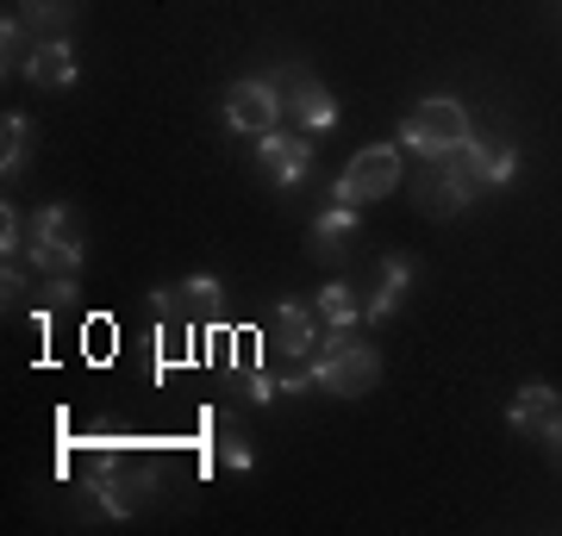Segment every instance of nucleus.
<instances>
[{
    "label": "nucleus",
    "mask_w": 562,
    "mask_h": 536,
    "mask_svg": "<svg viewBox=\"0 0 562 536\" xmlns=\"http://www.w3.org/2000/svg\"><path fill=\"white\" fill-rule=\"evenodd\" d=\"M375 380H382V350H369L357 338V324H331L319 338V356H313V387L338 399H362L375 394Z\"/></svg>",
    "instance_id": "nucleus-1"
},
{
    "label": "nucleus",
    "mask_w": 562,
    "mask_h": 536,
    "mask_svg": "<svg viewBox=\"0 0 562 536\" xmlns=\"http://www.w3.org/2000/svg\"><path fill=\"white\" fill-rule=\"evenodd\" d=\"M88 493H94V505H101L106 517H138L157 505L162 493V475L150 468V461H132L120 456V449H101V461H94V475H88Z\"/></svg>",
    "instance_id": "nucleus-2"
},
{
    "label": "nucleus",
    "mask_w": 562,
    "mask_h": 536,
    "mask_svg": "<svg viewBox=\"0 0 562 536\" xmlns=\"http://www.w3.org/2000/svg\"><path fill=\"white\" fill-rule=\"evenodd\" d=\"M475 138V125H469V106L450 94H425L413 113H406L401 125V150H413V157H450V150H462V144Z\"/></svg>",
    "instance_id": "nucleus-3"
},
{
    "label": "nucleus",
    "mask_w": 562,
    "mask_h": 536,
    "mask_svg": "<svg viewBox=\"0 0 562 536\" xmlns=\"http://www.w3.org/2000/svg\"><path fill=\"white\" fill-rule=\"evenodd\" d=\"M401 187V144H362L357 157L338 169V181H331V199L338 206H369V199H387Z\"/></svg>",
    "instance_id": "nucleus-4"
},
{
    "label": "nucleus",
    "mask_w": 562,
    "mask_h": 536,
    "mask_svg": "<svg viewBox=\"0 0 562 536\" xmlns=\"http://www.w3.org/2000/svg\"><path fill=\"white\" fill-rule=\"evenodd\" d=\"M475 187H482V181H475V169L462 162V150H450V157H431V162H425L419 194H413V199H419L425 219H457L462 206L475 199Z\"/></svg>",
    "instance_id": "nucleus-5"
},
{
    "label": "nucleus",
    "mask_w": 562,
    "mask_h": 536,
    "mask_svg": "<svg viewBox=\"0 0 562 536\" xmlns=\"http://www.w3.org/2000/svg\"><path fill=\"white\" fill-rule=\"evenodd\" d=\"M225 125L232 132H244V138H262V132H276L281 125V94L269 76H250V81H232L225 88Z\"/></svg>",
    "instance_id": "nucleus-6"
},
{
    "label": "nucleus",
    "mask_w": 562,
    "mask_h": 536,
    "mask_svg": "<svg viewBox=\"0 0 562 536\" xmlns=\"http://www.w3.org/2000/svg\"><path fill=\"white\" fill-rule=\"evenodd\" d=\"M269 350L276 356H313L319 350V306L313 299H281L269 318Z\"/></svg>",
    "instance_id": "nucleus-7"
},
{
    "label": "nucleus",
    "mask_w": 562,
    "mask_h": 536,
    "mask_svg": "<svg viewBox=\"0 0 562 536\" xmlns=\"http://www.w3.org/2000/svg\"><path fill=\"white\" fill-rule=\"evenodd\" d=\"M506 424L525 431V437H543V431H557L562 424V394L550 380H525L519 394L506 399Z\"/></svg>",
    "instance_id": "nucleus-8"
},
{
    "label": "nucleus",
    "mask_w": 562,
    "mask_h": 536,
    "mask_svg": "<svg viewBox=\"0 0 562 536\" xmlns=\"http://www.w3.org/2000/svg\"><path fill=\"white\" fill-rule=\"evenodd\" d=\"M269 81H276V94H281V88H294V100H288V106H294V119H301L306 132H331V125H338V100H331V88L306 81L301 69H288V76H269Z\"/></svg>",
    "instance_id": "nucleus-9"
},
{
    "label": "nucleus",
    "mask_w": 562,
    "mask_h": 536,
    "mask_svg": "<svg viewBox=\"0 0 562 536\" xmlns=\"http://www.w3.org/2000/svg\"><path fill=\"white\" fill-rule=\"evenodd\" d=\"M257 157H262V169H269V181H276V187H294V181L313 169V144H306V138H288V132H262V138H257Z\"/></svg>",
    "instance_id": "nucleus-10"
},
{
    "label": "nucleus",
    "mask_w": 562,
    "mask_h": 536,
    "mask_svg": "<svg viewBox=\"0 0 562 536\" xmlns=\"http://www.w3.org/2000/svg\"><path fill=\"white\" fill-rule=\"evenodd\" d=\"M32 88H76V44L69 38H38L32 62H25Z\"/></svg>",
    "instance_id": "nucleus-11"
},
{
    "label": "nucleus",
    "mask_w": 562,
    "mask_h": 536,
    "mask_svg": "<svg viewBox=\"0 0 562 536\" xmlns=\"http://www.w3.org/2000/svg\"><path fill=\"white\" fill-rule=\"evenodd\" d=\"M406 287H413V262H406V256H387V262H382V287L362 299V324H387V318L401 312Z\"/></svg>",
    "instance_id": "nucleus-12"
},
{
    "label": "nucleus",
    "mask_w": 562,
    "mask_h": 536,
    "mask_svg": "<svg viewBox=\"0 0 562 536\" xmlns=\"http://www.w3.org/2000/svg\"><path fill=\"white\" fill-rule=\"evenodd\" d=\"M462 162H469V169H475V181H487V187H501V181L519 175V150H513V144L469 138V144H462Z\"/></svg>",
    "instance_id": "nucleus-13"
},
{
    "label": "nucleus",
    "mask_w": 562,
    "mask_h": 536,
    "mask_svg": "<svg viewBox=\"0 0 562 536\" xmlns=\"http://www.w3.org/2000/svg\"><path fill=\"white\" fill-rule=\"evenodd\" d=\"M206 437H213V461H220V468H232V475H250V468H257V449H250V437H244L232 418L206 412Z\"/></svg>",
    "instance_id": "nucleus-14"
},
{
    "label": "nucleus",
    "mask_w": 562,
    "mask_h": 536,
    "mask_svg": "<svg viewBox=\"0 0 562 536\" xmlns=\"http://www.w3.org/2000/svg\"><path fill=\"white\" fill-rule=\"evenodd\" d=\"M88 13V0H20V20L44 38H69V25Z\"/></svg>",
    "instance_id": "nucleus-15"
},
{
    "label": "nucleus",
    "mask_w": 562,
    "mask_h": 536,
    "mask_svg": "<svg viewBox=\"0 0 562 536\" xmlns=\"http://www.w3.org/2000/svg\"><path fill=\"white\" fill-rule=\"evenodd\" d=\"M32 238H50V243H69V250H88V231H81V213H76V206H38V213H32Z\"/></svg>",
    "instance_id": "nucleus-16"
},
{
    "label": "nucleus",
    "mask_w": 562,
    "mask_h": 536,
    "mask_svg": "<svg viewBox=\"0 0 562 536\" xmlns=\"http://www.w3.org/2000/svg\"><path fill=\"white\" fill-rule=\"evenodd\" d=\"M350 231H357V206H338V199H331L319 219H313V231H306V238H313V256H338V243L350 238Z\"/></svg>",
    "instance_id": "nucleus-17"
},
{
    "label": "nucleus",
    "mask_w": 562,
    "mask_h": 536,
    "mask_svg": "<svg viewBox=\"0 0 562 536\" xmlns=\"http://www.w3.org/2000/svg\"><path fill=\"white\" fill-rule=\"evenodd\" d=\"M32 144H38V125L25 119V113H7V125H0V169L20 175L25 157H32Z\"/></svg>",
    "instance_id": "nucleus-18"
},
{
    "label": "nucleus",
    "mask_w": 562,
    "mask_h": 536,
    "mask_svg": "<svg viewBox=\"0 0 562 536\" xmlns=\"http://www.w3.org/2000/svg\"><path fill=\"white\" fill-rule=\"evenodd\" d=\"M313 306H319L325 324H362V299L350 281H325L319 294H313Z\"/></svg>",
    "instance_id": "nucleus-19"
},
{
    "label": "nucleus",
    "mask_w": 562,
    "mask_h": 536,
    "mask_svg": "<svg viewBox=\"0 0 562 536\" xmlns=\"http://www.w3.org/2000/svg\"><path fill=\"white\" fill-rule=\"evenodd\" d=\"M225 387H232V399H244V406H269V399L281 394V380L269 375L262 362H244V368H232V380H225Z\"/></svg>",
    "instance_id": "nucleus-20"
},
{
    "label": "nucleus",
    "mask_w": 562,
    "mask_h": 536,
    "mask_svg": "<svg viewBox=\"0 0 562 536\" xmlns=\"http://www.w3.org/2000/svg\"><path fill=\"white\" fill-rule=\"evenodd\" d=\"M32 50H38V44H32V25H25L20 13H7V20H0V62H7V76H13V69L25 76Z\"/></svg>",
    "instance_id": "nucleus-21"
},
{
    "label": "nucleus",
    "mask_w": 562,
    "mask_h": 536,
    "mask_svg": "<svg viewBox=\"0 0 562 536\" xmlns=\"http://www.w3.org/2000/svg\"><path fill=\"white\" fill-rule=\"evenodd\" d=\"M176 299H194V306H220V299H225V287H220L213 275H188V281L176 287Z\"/></svg>",
    "instance_id": "nucleus-22"
},
{
    "label": "nucleus",
    "mask_w": 562,
    "mask_h": 536,
    "mask_svg": "<svg viewBox=\"0 0 562 536\" xmlns=\"http://www.w3.org/2000/svg\"><path fill=\"white\" fill-rule=\"evenodd\" d=\"M0 299H7V312L32 299V281H25V269H13V262H7V275H0Z\"/></svg>",
    "instance_id": "nucleus-23"
},
{
    "label": "nucleus",
    "mask_w": 562,
    "mask_h": 536,
    "mask_svg": "<svg viewBox=\"0 0 562 536\" xmlns=\"http://www.w3.org/2000/svg\"><path fill=\"white\" fill-rule=\"evenodd\" d=\"M538 443H543V449H550V461H557V468H562V424H557V431H543Z\"/></svg>",
    "instance_id": "nucleus-24"
}]
</instances>
